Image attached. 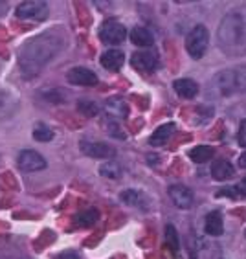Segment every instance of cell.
Wrapping results in <instances>:
<instances>
[{"instance_id": "15", "label": "cell", "mask_w": 246, "mask_h": 259, "mask_svg": "<svg viewBox=\"0 0 246 259\" xmlns=\"http://www.w3.org/2000/svg\"><path fill=\"white\" fill-rule=\"evenodd\" d=\"M204 230L211 237H219L224 232V223H222V215L219 211H211L206 215V223H204Z\"/></svg>"}, {"instance_id": "10", "label": "cell", "mask_w": 246, "mask_h": 259, "mask_svg": "<svg viewBox=\"0 0 246 259\" xmlns=\"http://www.w3.org/2000/svg\"><path fill=\"white\" fill-rule=\"evenodd\" d=\"M132 66L136 70H141V72H151V70L156 68L158 65V54L155 50H141L136 52L131 59Z\"/></svg>"}, {"instance_id": "20", "label": "cell", "mask_w": 246, "mask_h": 259, "mask_svg": "<svg viewBox=\"0 0 246 259\" xmlns=\"http://www.w3.org/2000/svg\"><path fill=\"white\" fill-rule=\"evenodd\" d=\"M107 114L112 116L114 120H123L127 116V112H129V109H127V103L123 100H120V98H112V100L107 101Z\"/></svg>"}, {"instance_id": "31", "label": "cell", "mask_w": 246, "mask_h": 259, "mask_svg": "<svg viewBox=\"0 0 246 259\" xmlns=\"http://www.w3.org/2000/svg\"><path fill=\"white\" fill-rule=\"evenodd\" d=\"M239 190H241V191H242V193H246V179H242L241 186H239Z\"/></svg>"}, {"instance_id": "1", "label": "cell", "mask_w": 246, "mask_h": 259, "mask_svg": "<svg viewBox=\"0 0 246 259\" xmlns=\"http://www.w3.org/2000/svg\"><path fill=\"white\" fill-rule=\"evenodd\" d=\"M65 46V37L57 30L40 33L26 40L19 52V68L24 79H33Z\"/></svg>"}, {"instance_id": "2", "label": "cell", "mask_w": 246, "mask_h": 259, "mask_svg": "<svg viewBox=\"0 0 246 259\" xmlns=\"http://www.w3.org/2000/svg\"><path fill=\"white\" fill-rule=\"evenodd\" d=\"M217 39L228 54H241L246 50V8L231 11L222 19Z\"/></svg>"}, {"instance_id": "22", "label": "cell", "mask_w": 246, "mask_h": 259, "mask_svg": "<svg viewBox=\"0 0 246 259\" xmlns=\"http://www.w3.org/2000/svg\"><path fill=\"white\" fill-rule=\"evenodd\" d=\"M54 136H56L54 131L46 123H42V121L33 125V138H35L37 142H50V140H54Z\"/></svg>"}, {"instance_id": "7", "label": "cell", "mask_w": 246, "mask_h": 259, "mask_svg": "<svg viewBox=\"0 0 246 259\" xmlns=\"http://www.w3.org/2000/svg\"><path fill=\"white\" fill-rule=\"evenodd\" d=\"M17 164L22 171L26 173H33V171H40L46 167V160L44 156H40L37 151H20L19 158H17Z\"/></svg>"}, {"instance_id": "9", "label": "cell", "mask_w": 246, "mask_h": 259, "mask_svg": "<svg viewBox=\"0 0 246 259\" xmlns=\"http://www.w3.org/2000/svg\"><path fill=\"white\" fill-rule=\"evenodd\" d=\"M79 147L86 156H92V158H112L114 156V149H112L111 145L103 144V142H88V140H83L79 144Z\"/></svg>"}, {"instance_id": "16", "label": "cell", "mask_w": 246, "mask_h": 259, "mask_svg": "<svg viewBox=\"0 0 246 259\" xmlns=\"http://www.w3.org/2000/svg\"><path fill=\"white\" fill-rule=\"evenodd\" d=\"M173 135H175V123H164L153 133V136L149 138V144L155 145V147L164 145V144H167V140Z\"/></svg>"}, {"instance_id": "21", "label": "cell", "mask_w": 246, "mask_h": 259, "mask_svg": "<svg viewBox=\"0 0 246 259\" xmlns=\"http://www.w3.org/2000/svg\"><path fill=\"white\" fill-rule=\"evenodd\" d=\"M211 156H213V149L208 145H196L189 151V158L196 164H206L208 160H211Z\"/></svg>"}, {"instance_id": "24", "label": "cell", "mask_w": 246, "mask_h": 259, "mask_svg": "<svg viewBox=\"0 0 246 259\" xmlns=\"http://www.w3.org/2000/svg\"><path fill=\"white\" fill-rule=\"evenodd\" d=\"M100 173L103 175V177H107V179L116 180L123 175V169H121V165L116 164V162H107V164H103L100 167Z\"/></svg>"}, {"instance_id": "14", "label": "cell", "mask_w": 246, "mask_h": 259, "mask_svg": "<svg viewBox=\"0 0 246 259\" xmlns=\"http://www.w3.org/2000/svg\"><path fill=\"white\" fill-rule=\"evenodd\" d=\"M125 63V55L121 50H107L105 54L101 55V65L103 68L111 70V72H116V70H120Z\"/></svg>"}, {"instance_id": "28", "label": "cell", "mask_w": 246, "mask_h": 259, "mask_svg": "<svg viewBox=\"0 0 246 259\" xmlns=\"http://www.w3.org/2000/svg\"><path fill=\"white\" fill-rule=\"evenodd\" d=\"M237 191H239V190H235V188H228V190H221V191H219V195H222V197H230V199H235Z\"/></svg>"}, {"instance_id": "25", "label": "cell", "mask_w": 246, "mask_h": 259, "mask_svg": "<svg viewBox=\"0 0 246 259\" xmlns=\"http://www.w3.org/2000/svg\"><path fill=\"white\" fill-rule=\"evenodd\" d=\"M166 243L171 248V252H178V248H180V237H178V232L173 225L166 226Z\"/></svg>"}, {"instance_id": "4", "label": "cell", "mask_w": 246, "mask_h": 259, "mask_svg": "<svg viewBox=\"0 0 246 259\" xmlns=\"http://www.w3.org/2000/svg\"><path fill=\"white\" fill-rule=\"evenodd\" d=\"M210 45V33L204 26H195L186 37V50L193 59H201Z\"/></svg>"}, {"instance_id": "19", "label": "cell", "mask_w": 246, "mask_h": 259, "mask_svg": "<svg viewBox=\"0 0 246 259\" xmlns=\"http://www.w3.org/2000/svg\"><path fill=\"white\" fill-rule=\"evenodd\" d=\"M233 165L228 160H217L215 164L211 165V177L215 180H228L233 177Z\"/></svg>"}, {"instance_id": "29", "label": "cell", "mask_w": 246, "mask_h": 259, "mask_svg": "<svg viewBox=\"0 0 246 259\" xmlns=\"http://www.w3.org/2000/svg\"><path fill=\"white\" fill-rule=\"evenodd\" d=\"M57 259H79V257H77L76 252H63V254H59Z\"/></svg>"}, {"instance_id": "17", "label": "cell", "mask_w": 246, "mask_h": 259, "mask_svg": "<svg viewBox=\"0 0 246 259\" xmlns=\"http://www.w3.org/2000/svg\"><path fill=\"white\" fill-rule=\"evenodd\" d=\"M173 87H175L176 94L180 98H186V100H191L199 94V85L193 79H176Z\"/></svg>"}, {"instance_id": "12", "label": "cell", "mask_w": 246, "mask_h": 259, "mask_svg": "<svg viewBox=\"0 0 246 259\" xmlns=\"http://www.w3.org/2000/svg\"><path fill=\"white\" fill-rule=\"evenodd\" d=\"M19 109V98L10 89L0 87V118H10Z\"/></svg>"}, {"instance_id": "8", "label": "cell", "mask_w": 246, "mask_h": 259, "mask_svg": "<svg viewBox=\"0 0 246 259\" xmlns=\"http://www.w3.org/2000/svg\"><path fill=\"white\" fill-rule=\"evenodd\" d=\"M68 81L72 85H79V87H94L97 85V75L92 72V70L85 68V66H76L72 68L68 74H66Z\"/></svg>"}, {"instance_id": "23", "label": "cell", "mask_w": 246, "mask_h": 259, "mask_svg": "<svg viewBox=\"0 0 246 259\" xmlns=\"http://www.w3.org/2000/svg\"><path fill=\"white\" fill-rule=\"evenodd\" d=\"M97 219H100V211L95 208L85 209V211H81V213L76 215V223L79 226H90V225H94Z\"/></svg>"}, {"instance_id": "30", "label": "cell", "mask_w": 246, "mask_h": 259, "mask_svg": "<svg viewBox=\"0 0 246 259\" xmlns=\"http://www.w3.org/2000/svg\"><path fill=\"white\" fill-rule=\"evenodd\" d=\"M239 165L246 169V153H242V155L239 156Z\"/></svg>"}, {"instance_id": "13", "label": "cell", "mask_w": 246, "mask_h": 259, "mask_svg": "<svg viewBox=\"0 0 246 259\" xmlns=\"http://www.w3.org/2000/svg\"><path fill=\"white\" fill-rule=\"evenodd\" d=\"M120 199H121V202H125L127 206H131V208H138V209H141V211H147L149 206H151V200L147 199V195H143L138 190L121 191Z\"/></svg>"}, {"instance_id": "11", "label": "cell", "mask_w": 246, "mask_h": 259, "mask_svg": "<svg viewBox=\"0 0 246 259\" xmlns=\"http://www.w3.org/2000/svg\"><path fill=\"white\" fill-rule=\"evenodd\" d=\"M169 197L176 208L186 209L193 204V191L182 184H173L169 188Z\"/></svg>"}, {"instance_id": "26", "label": "cell", "mask_w": 246, "mask_h": 259, "mask_svg": "<svg viewBox=\"0 0 246 259\" xmlns=\"http://www.w3.org/2000/svg\"><path fill=\"white\" fill-rule=\"evenodd\" d=\"M77 109H79V112H83L85 116H95L97 112H100V107L90 100H81L79 103H77Z\"/></svg>"}, {"instance_id": "27", "label": "cell", "mask_w": 246, "mask_h": 259, "mask_svg": "<svg viewBox=\"0 0 246 259\" xmlns=\"http://www.w3.org/2000/svg\"><path fill=\"white\" fill-rule=\"evenodd\" d=\"M237 140H239V144L242 147H246V120H242L241 125H239V136H237Z\"/></svg>"}, {"instance_id": "5", "label": "cell", "mask_w": 246, "mask_h": 259, "mask_svg": "<svg viewBox=\"0 0 246 259\" xmlns=\"http://www.w3.org/2000/svg\"><path fill=\"white\" fill-rule=\"evenodd\" d=\"M100 39L109 46H118L127 39L125 26L118 20H105L100 28Z\"/></svg>"}, {"instance_id": "3", "label": "cell", "mask_w": 246, "mask_h": 259, "mask_svg": "<svg viewBox=\"0 0 246 259\" xmlns=\"http://www.w3.org/2000/svg\"><path fill=\"white\" fill-rule=\"evenodd\" d=\"M213 85L217 87L219 94L228 96L246 90V70H224L215 75Z\"/></svg>"}, {"instance_id": "6", "label": "cell", "mask_w": 246, "mask_h": 259, "mask_svg": "<svg viewBox=\"0 0 246 259\" xmlns=\"http://www.w3.org/2000/svg\"><path fill=\"white\" fill-rule=\"evenodd\" d=\"M15 15L19 19L24 20H44L48 17V4L42 0H31V2H22L20 6H17Z\"/></svg>"}, {"instance_id": "18", "label": "cell", "mask_w": 246, "mask_h": 259, "mask_svg": "<svg viewBox=\"0 0 246 259\" xmlns=\"http://www.w3.org/2000/svg\"><path fill=\"white\" fill-rule=\"evenodd\" d=\"M131 40L132 45L141 46V48H147V46L155 45V37L147 28H141V26H136L134 30L131 31Z\"/></svg>"}]
</instances>
